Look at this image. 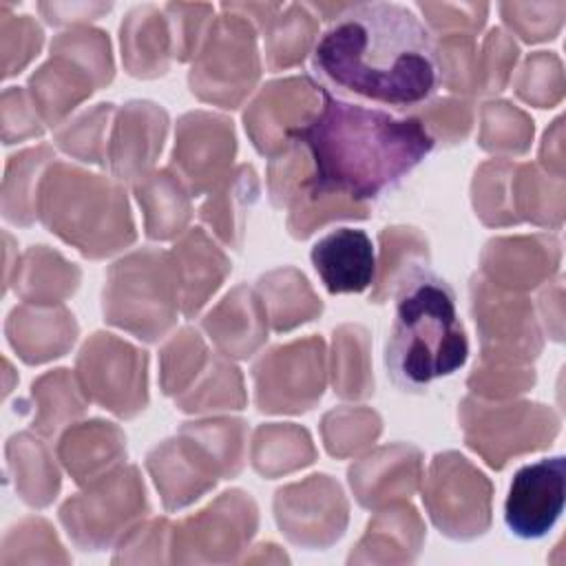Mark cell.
<instances>
[{"label":"cell","mask_w":566,"mask_h":566,"mask_svg":"<svg viewBox=\"0 0 566 566\" xmlns=\"http://www.w3.org/2000/svg\"><path fill=\"white\" fill-rule=\"evenodd\" d=\"M318 88L356 104L405 113L440 86V60L424 22L398 2H356L329 20L312 49Z\"/></svg>","instance_id":"obj_1"},{"label":"cell","mask_w":566,"mask_h":566,"mask_svg":"<svg viewBox=\"0 0 566 566\" xmlns=\"http://www.w3.org/2000/svg\"><path fill=\"white\" fill-rule=\"evenodd\" d=\"M310 261L329 294H360L376 279V248L363 228H334L318 237Z\"/></svg>","instance_id":"obj_5"},{"label":"cell","mask_w":566,"mask_h":566,"mask_svg":"<svg viewBox=\"0 0 566 566\" xmlns=\"http://www.w3.org/2000/svg\"><path fill=\"white\" fill-rule=\"evenodd\" d=\"M321 93L318 113L292 133L312 164V195L376 201L431 155L436 142L420 119Z\"/></svg>","instance_id":"obj_2"},{"label":"cell","mask_w":566,"mask_h":566,"mask_svg":"<svg viewBox=\"0 0 566 566\" xmlns=\"http://www.w3.org/2000/svg\"><path fill=\"white\" fill-rule=\"evenodd\" d=\"M391 385L422 394L469 360V336L447 279L427 265H409L396 281L394 316L382 352Z\"/></svg>","instance_id":"obj_3"},{"label":"cell","mask_w":566,"mask_h":566,"mask_svg":"<svg viewBox=\"0 0 566 566\" xmlns=\"http://www.w3.org/2000/svg\"><path fill=\"white\" fill-rule=\"evenodd\" d=\"M566 504V458H539L520 467L504 497V526L524 542L544 539Z\"/></svg>","instance_id":"obj_4"}]
</instances>
